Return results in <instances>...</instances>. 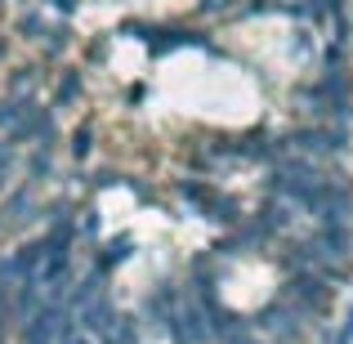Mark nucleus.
Wrapping results in <instances>:
<instances>
[{"mask_svg":"<svg viewBox=\"0 0 353 344\" xmlns=\"http://www.w3.org/2000/svg\"><path fill=\"white\" fill-rule=\"evenodd\" d=\"M300 99H304V103H313V112H318V117H336V121H345V117H349V108H353V85H349V77H340V72H327L322 81L304 85V90H300Z\"/></svg>","mask_w":353,"mask_h":344,"instance_id":"obj_2","label":"nucleus"},{"mask_svg":"<svg viewBox=\"0 0 353 344\" xmlns=\"http://www.w3.org/2000/svg\"><path fill=\"white\" fill-rule=\"evenodd\" d=\"M90 148H94V130H90V125H81L77 134H72V156H77V161H85V156H90Z\"/></svg>","mask_w":353,"mask_h":344,"instance_id":"obj_8","label":"nucleus"},{"mask_svg":"<svg viewBox=\"0 0 353 344\" xmlns=\"http://www.w3.org/2000/svg\"><path fill=\"white\" fill-rule=\"evenodd\" d=\"M54 9H63V14H72V5H77V0H50Z\"/></svg>","mask_w":353,"mask_h":344,"instance_id":"obj_9","label":"nucleus"},{"mask_svg":"<svg viewBox=\"0 0 353 344\" xmlns=\"http://www.w3.org/2000/svg\"><path fill=\"white\" fill-rule=\"evenodd\" d=\"M255 219H259V224H264L268 232H273V237H282V232H291V228H295V210L286 206V201H277V206H273V201H268V206H259V210H255Z\"/></svg>","mask_w":353,"mask_h":344,"instance_id":"obj_3","label":"nucleus"},{"mask_svg":"<svg viewBox=\"0 0 353 344\" xmlns=\"http://www.w3.org/2000/svg\"><path fill=\"white\" fill-rule=\"evenodd\" d=\"M32 90H36V68H18L9 77V99H32Z\"/></svg>","mask_w":353,"mask_h":344,"instance_id":"obj_4","label":"nucleus"},{"mask_svg":"<svg viewBox=\"0 0 353 344\" xmlns=\"http://www.w3.org/2000/svg\"><path fill=\"white\" fill-rule=\"evenodd\" d=\"M27 174H32V179H50V174H54V156H50V148L36 143V152L27 156Z\"/></svg>","mask_w":353,"mask_h":344,"instance_id":"obj_5","label":"nucleus"},{"mask_svg":"<svg viewBox=\"0 0 353 344\" xmlns=\"http://www.w3.org/2000/svg\"><path fill=\"white\" fill-rule=\"evenodd\" d=\"M18 32H23L27 41H45V36H50V27H45V18H41V14H23Z\"/></svg>","mask_w":353,"mask_h":344,"instance_id":"obj_7","label":"nucleus"},{"mask_svg":"<svg viewBox=\"0 0 353 344\" xmlns=\"http://www.w3.org/2000/svg\"><path fill=\"white\" fill-rule=\"evenodd\" d=\"M23 344H54V340H36V336H23Z\"/></svg>","mask_w":353,"mask_h":344,"instance_id":"obj_10","label":"nucleus"},{"mask_svg":"<svg viewBox=\"0 0 353 344\" xmlns=\"http://www.w3.org/2000/svg\"><path fill=\"white\" fill-rule=\"evenodd\" d=\"M179 197L192 201V206H197L206 219H215V224H241V219H246L233 192L215 188L210 179H206V183H201V179H183V183H179Z\"/></svg>","mask_w":353,"mask_h":344,"instance_id":"obj_1","label":"nucleus"},{"mask_svg":"<svg viewBox=\"0 0 353 344\" xmlns=\"http://www.w3.org/2000/svg\"><path fill=\"white\" fill-rule=\"evenodd\" d=\"M72 99H81V77H77V72H72V77H63L59 90H54V103H59V108H68Z\"/></svg>","mask_w":353,"mask_h":344,"instance_id":"obj_6","label":"nucleus"}]
</instances>
